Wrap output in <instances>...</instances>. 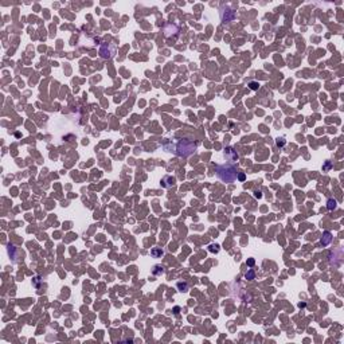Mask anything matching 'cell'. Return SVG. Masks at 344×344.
Returning a JSON list of instances; mask_svg holds the SVG:
<instances>
[{
    "label": "cell",
    "instance_id": "10",
    "mask_svg": "<svg viewBox=\"0 0 344 344\" xmlns=\"http://www.w3.org/2000/svg\"><path fill=\"white\" fill-rule=\"evenodd\" d=\"M245 277H246V280H254L255 278V273H254V270H249L246 274H245Z\"/></svg>",
    "mask_w": 344,
    "mask_h": 344
},
{
    "label": "cell",
    "instance_id": "4",
    "mask_svg": "<svg viewBox=\"0 0 344 344\" xmlns=\"http://www.w3.org/2000/svg\"><path fill=\"white\" fill-rule=\"evenodd\" d=\"M225 156H226V159L229 161H231V163L238 160V153L235 152L233 148H226L225 149Z\"/></svg>",
    "mask_w": 344,
    "mask_h": 344
},
{
    "label": "cell",
    "instance_id": "3",
    "mask_svg": "<svg viewBox=\"0 0 344 344\" xmlns=\"http://www.w3.org/2000/svg\"><path fill=\"white\" fill-rule=\"evenodd\" d=\"M220 18H222L223 23H230L231 20L235 19V12L233 10H230L229 7H226L223 11H220Z\"/></svg>",
    "mask_w": 344,
    "mask_h": 344
},
{
    "label": "cell",
    "instance_id": "5",
    "mask_svg": "<svg viewBox=\"0 0 344 344\" xmlns=\"http://www.w3.org/2000/svg\"><path fill=\"white\" fill-rule=\"evenodd\" d=\"M331 242H332V234H331L329 231H324V233H323V237H321V239H320V243L323 246H328Z\"/></svg>",
    "mask_w": 344,
    "mask_h": 344
},
{
    "label": "cell",
    "instance_id": "8",
    "mask_svg": "<svg viewBox=\"0 0 344 344\" xmlns=\"http://www.w3.org/2000/svg\"><path fill=\"white\" fill-rule=\"evenodd\" d=\"M337 206V202L335 199H328V202H327V208H328L329 211H332V210H335Z\"/></svg>",
    "mask_w": 344,
    "mask_h": 344
},
{
    "label": "cell",
    "instance_id": "14",
    "mask_svg": "<svg viewBox=\"0 0 344 344\" xmlns=\"http://www.w3.org/2000/svg\"><path fill=\"white\" fill-rule=\"evenodd\" d=\"M247 265H249V266H253V265H254V259H253V258H250V259L247 261Z\"/></svg>",
    "mask_w": 344,
    "mask_h": 344
},
{
    "label": "cell",
    "instance_id": "11",
    "mask_svg": "<svg viewBox=\"0 0 344 344\" xmlns=\"http://www.w3.org/2000/svg\"><path fill=\"white\" fill-rule=\"evenodd\" d=\"M249 86H250L251 90H258V86H259V85H258L257 82H250V83H249Z\"/></svg>",
    "mask_w": 344,
    "mask_h": 344
},
{
    "label": "cell",
    "instance_id": "6",
    "mask_svg": "<svg viewBox=\"0 0 344 344\" xmlns=\"http://www.w3.org/2000/svg\"><path fill=\"white\" fill-rule=\"evenodd\" d=\"M151 255H152L153 258H160L164 255V250H163L161 247H153L152 250H151Z\"/></svg>",
    "mask_w": 344,
    "mask_h": 344
},
{
    "label": "cell",
    "instance_id": "13",
    "mask_svg": "<svg viewBox=\"0 0 344 344\" xmlns=\"http://www.w3.org/2000/svg\"><path fill=\"white\" fill-rule=\"evenodd\" d=\"M282 144H285V140H284V139H278L277 145H282Z\"/></svg>",
    "mask_w": 344,
    "mask_h": 344
},
{
    "label": "cell",
    "instance_id": "1",
    "mask_svg": "<svg viewBox=\"0 0 344 344\" xmlns=\"http://www.w3.org/2000/svg\"><path fill=\"white\" fill-rule=\"evenodd\" d=\"M215 173L219 179L225 182V183H233L237 179V167L233 164H222V165H215Z\"/></svg>",
    "mask_w": 344,
    "mask_h": 344
},
{
    "label": "cell",
    "instance_id": "2",
    "mask_svg": "<svg viewBox=\"0 0 344 344\" xmlns=\"http://www.w3.org/2000/svg\"><path fill=\"white\" fill-rule=\"evenodd\" d=\"M195 149H196L195 143H192L191 140H187V139H183L176 145V155L187 157L195 152Z\"/></svg>",
    "mask_w": 344,
    "mask_h": 344
},
{
    "label": "cell",
    "instance_id": "12",
    "mask_svg": "<svg viewBox=\"0 0 344 344\" xmlns=\"http://www.w3.org/2000/svg\"><path fill=\"white\" fill-rule=\"evenodd\" d=\"M237 177H238V179L241 180V182H243V180H245V177H246V176H245V173H239V175H237Z\"/></svg>",
    "mask_w": 344,
    "mask_h": 344
},
{
    "label": "cell",
    "instance_id": "7",
    "mask_svg": "<svg viewBox=\"0 0 344 344\" xmlns=\"http://www.w3.org/2000/svg\"><path fill=\"white\" fill-rule=\"evenodd\" d=\"M163 272H164V268L161 265H155L152 269V274L153 276H161L163 274Z\"/></svg>",
    "mask_w": 344,
    "mask_h": 344
},
{
    "label": "cell",
    "instance_id": "9",
    "mask_svg": "<svg viewBox=\"0 0 344 344\" xmlns=\"http://www.w3.org/2000/svg\"><path fill=\"white\" fill-rule=\"evenodd\" d=\"M177 289L180 290V292H188V285L187 282H177Z\"/></svg>",
    "mask_w": 344,
    "mask_h": 344
}]
</instances>
